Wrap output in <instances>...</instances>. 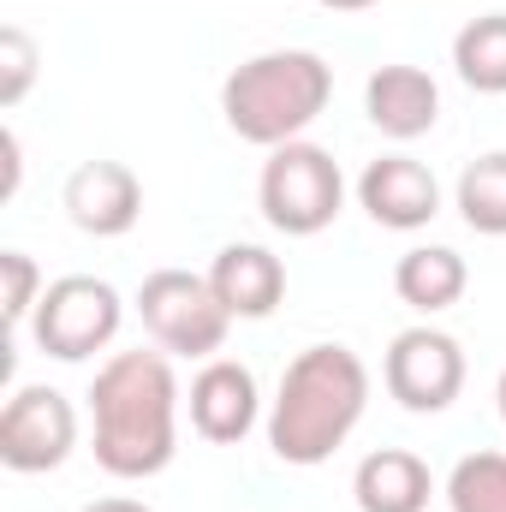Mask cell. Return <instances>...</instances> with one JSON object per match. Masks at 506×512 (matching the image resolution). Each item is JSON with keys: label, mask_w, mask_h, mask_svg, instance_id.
I'll list each match as a JSON object with an SVG mask.
<instances>
[{"label": "cell", "mask_w": 506, "mask_h": 512, "mask_svg": "<svg viewBox=\"0 0 506 512\" xmlns=\"http://www.w3.org/2000/svg\"><path fill=\"white\" fill-rule=\"evenodd\" d=\"M370 370L352 346H310L286 364L268 417V447L286 465H322L364 417Z\"/></svg>", "instance_id": "obj_2"}, {"label": "cell", "mask_w": 506, "mask_h": 512, "mask_svg": "<svg viewBox=\"0 0 506 512\" xmlns=\"http://www.w3.org/2000/svg\"><path fill=\"white\" fill-rule=\"evenodd\" d=\"M256 197H262L268 227L310 239V233H322V227L340 215L346 179H340V161H334L328 149L292 137V143H280V149L262 161V185H256Z\"/></svg>", "instance_id": "obj_5"}, {"label": "cell", "mask_w": 506, "mask_h": 512, "mask_svg": "<svg viewBox=\"0 0 506 512\" xmlns=\"http://www.w3.org/2000/svg\"><path fill=\"white\" fill-rule=\"evenodd\" d=\"M453 512H506V453H471L447 477Z\"/></svg>", "instance_id": "obj_18"}, {"label": "cell", "mask_w": 506, "mask_h": 512, "mask_svg": "<svg viewBox=\"0 0 506 512\" xmlns=\"http://www.w3.org/2000/svg\"><path fill=\"white\" fill-rule=\"evenodd\" d=\"M364 108H370L376 131L405 143V137H423V131L435 126L441 90H435V78L423 66H381V72H370V84H364Z\"/></svg>", "instance_id": "obj_12"}, {"label": "cell", "mask_w": 506, "mask_h": 512, "mask_svg": "<svg viewBox=\"0 0 506 512\" xmlns=\"http://www.w3.org/2000/svg\"><path fill=\"white\" fill-rule=\"evenodd\" d=\"M36 84V42L18 24H0V108H18Z\"/></svg>", "instance_id": "obj_20"}, {"label": "cell", "mask_w": 506, "mask_h": 512, "mask_svg": "<svg viewBox=\"0 0 506 512\" xmlns=\"http://www.w3.org/2000/svg\"><path fill=\"white\" fill-rule=\"evenodd\" d=\"M209 286H215V298L233 310V316H268L274 304H280V292H286V268H280V256L262 251V245H227V251L215 256V268H209Z\"/></svg>", "instance_id": "obj_13"}, {"label": "cell", "mask_w": 506, "mask_h": 512, "mask_svg": "<svg viewBox=\"0 0 506 512\" xmlns=\"http://www.w3.org/2000/svg\"><path fill=\"white\" fill-rule=\"evenodd\" d=\"M465 280H471V274H465V256L447 251V245H417V251L399 256V268H393V292H399L411 310H423V316L459 304Z\"/></svg>", "instance_id": "obj_15"}, {"label": "cell", "mask_w": 506, "mask_h": 512, "mask_svg": "<svg viewBox=\"0 0 506 512\" xmlns=\"http://www.w3.org/2000/svg\"><path fill=\"white\" fill-rule=\"evenodd\" d=\"M352 495L364 512H423L429 507V465L405 447H376L358 465Z\"/></svg>", "instance_id": "obj_14"}, {"label": "cell", "mask_w": 506, "mask_h": 512, "mask_svg": "<svg viewBox=\"0 0 506 512\" xmlns=\"http://www.w3.org/2000/svg\"><path fill=\"white\" fill-rule=\"evenodd\" d=\"M173 364L167 352H114L90 382L96 465L108 477H155L173 459Z\"/></svg>", "instance_id": "obj_1"}, {"label": "cell", "mask_w": 506, "mask_h": 512, "mask_svg": "<svg viewBox=\"0 0 506 512\" xmlns=\"http://www.w3.org/2000/svg\"><path fill=\"white\" fill-rule=\"evenodd\" d=\"M501 417H506V370H501Z\"/></svg>", "instance_id": "obj_23"}, {"label": "cell", "mask_w": 506, "mask_h": 512, "mask_svg": "<svg viewBox=\"0 0 506 512\" xmlns=\"http://www.w3.org/2000/svg\"><path fill=\"white\" fill-rule=\"evenodd\" d=\"M36 298H42L36 262H30L24 251H0V328L12 334V328L36 310Z\"/></svg>", "instance_id": "obj_19"}, {"label": "cell", "mask_w": 506, "mask_h": 512, "mask_svg": "<svg viewBox=\"0 0 506 512\" xmlns=\"http://www.w3.org/2000/svg\"><path fill=\"white\" fill-rule=\"evenodd\" d=\"M191 423L203 441L227 447V441H245L256 423V376L233 358H215L197 370L191 382Z\"/></svg>", "instance_id": "obj_11"}, {"label": "cell", "mask_w": 506, "mask_h": 512, "mask_svg": "<svg viewBox=\"0 0 506 512\" xmlns=\"http://www.w3.org/2000/svg\"><path fill=\"white\" fill-rule=\"evenodd\" d=\"M84 512H149V507H137V501H90Z\"/></svg>", "instance_id": "obj_22"}, {"label": "cell", "mask_w": 506, "mask_h": 512, "mask_svg": "<svg viewBox=\"0 0 506 512\" xmlns=\"http://www.w3.org/2000/svg\"><path fill=\"white\" fill-rule=\"evenodd\" d=\"M114 328H120V292L96 274H66L36 298V346L48 358L78 364V358L102 352L114 340Z\"/></svg>", "instance_id": "obj_6"}, {"label": "cell", "mask_w": 506, "mask_h": 512, "mask_svg": "<svg viewBox=\"0 0 506 512\" xmlns=\"http://www.w3.org/2000/svg\"><path fill=\"white\" fill-rule=\"evenodd\" d=\"M78 441L72 399L60 387H18L0 405V459L12 471H54Z\"/></svg>", "instance_id": "obj_8"}, {"label": "cell", "mask_w": 506, "mask_h": 512, "mask_svg": "<svg viewBox=\"0 0 506 512\" xmlns=\"http://www.w3.org/2000/svg\"><path fill=\"white\" fill-rule=\"evenodd\" d=\"M453 66L471 90L501 96L506 90V12H483L453 36Z\"/></svg>", "instance_id": "obj_16"}, {"label": "cell", "mask_w": 506, "mask_h": 512, "mask_svg": "<svg viewBox=\"0 0 506 512\" xmlns=\"http://www.w3.org/2000/svg\"><path fill=\"white\" fill-rule=\"evenodd\" d=\"M381 376L405 411H447L465 387V352L441 328H405V334H393Z\"/></svg>", "instance_id": "obj_7"}, {"label": "cell", "mask_w": 506, "mask_h": 512, "mask_svg": "<svg viewBox=\"0 0 506 512\" xmlns=\"http://www.w3.org/2000/svg\"><path fill=\"white\" fill-rule=\"evenodd\" d=\"M328 90H334V78H328L322 54L274 48V54L233 66V78L221 84V114L245 143L280 149L328 108Z\"/></svg>", "instance_id": "obj_3"}, {"label": "cell", "mask_w": 506, "mask_h": 512, "mask_svg": "<svg viewBox=\"0 0 506 512\" xmlns=\"http://www.w3.org/2000/svg\"><path fill=\"white\" fill-rule=\"evenodd\" d=\"M358 203L376 215L381 227L411 233V227H423V221L435 215L441 191H435V173H429L423 161H411V155H381V161L364 167V179H358Z\"/></svg>", "instance_id": "obj_10"}, {"label": "cell", "mask_w": 506, "mask_h": 512, "mask_svg": "<svg viewBox=\"0 0 506 512\" xmlns=\"http://www.w3.org/2000/svg\"><path fill=\"white\" fill-rule=\"evenodd\" d=\"M459 215H465L477 233L506 239V149L477 155V161L459 173Z\"/></svg>", "instance_id": "obj_17"}, {"label": "cell", "mask_w": 506, "mask_h": 512, "mask_svg": "<svg viewBox=\"0 0 506 512\" xmlns=\"http://www.w3.org/2000/svg\"><path fill=\"white\" fill-rule=\"evenodd\" d=\"M66 215H72V227L114 239L143 215V185L126 161H78L66 173Z\"/></svg>", "instance_id": "obj_9"}, {"label": "cell", "mask_w": 506, "mask_h": 512, "mask_svg": "<svg viewBox=\"0 0 506 512\" xmlns=\"http://www.w3.org/2000/svg\"><path fill=\"white\" fill-rule=\"evenodd\" d=\"M12 191H18V137L0 131V197H12Z\"/></svg>", "instance_id": "obj_21"}, {"label": "cell", "mask_w": 506, "mask_h": 512, "mask_svg": "<svg viewBox=\"0 0 506 512\" xmlns=\"http://www.w3.org/2000/svg\"><path fill=\"white\" fill-rule=\"evenodd\" d=\"M137 316H143L149 340H155L161 352H179V358H209V352H221L227 322H233V310L215 298L209 274H191V268H155V274H143V286H137Z\"/></svg>", "instance_id": "obj_4"}]
</instances>
